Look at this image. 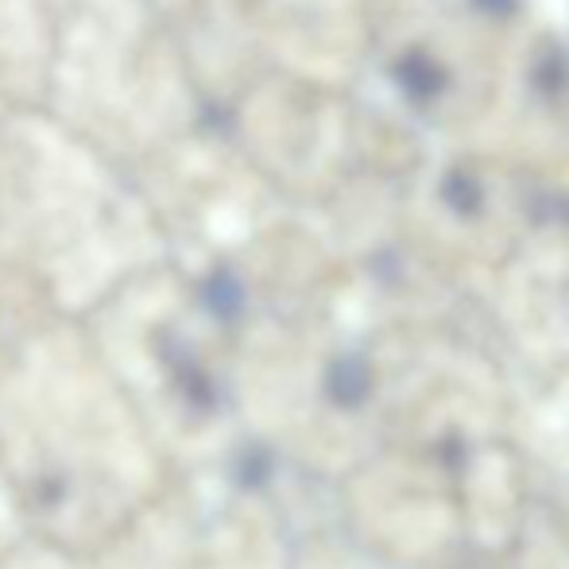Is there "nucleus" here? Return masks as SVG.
<instances>
[{
    "label": "nucleus",
    "instance_id": "nucleus-1",
    "mask_svg": "<svg viewBox=\"0 0 569 569\" xmlns=\"http://www.w3.org/2000/svg\"><path fill=\"white\" fill-rule=\"evenodd\" d=\"M399 82H403V90L411 93V98L427 101V98H435V93H442L446 70L438 67V62L430 59V54L411 51L403 62H399Z\"/></svg>",
    "mask_w": 569,
    "mask_h": 569
},
{
    "label": "nucleus",
    "instance_id": "nucleus-2",
    "mask_svg": "<svg viewBox=\"0 0 569 569\" xmlns=\"http://www.w3.org/2000/svg\"><path fill=\"white\" fill-rule=\"evenodd\" d=\"M446 198L457 206V210H477V202H480V190H477V182L469 179V174H450L446 179Z\"/></svg>",
    "mask_w": 569,
    "mask_h": 569
},
{
    "label": "nucleus",
    "instance_id": "nucleus-3",
    "mask_svg": "<svg viewBox=\"0 0 569 569\" xmlns=\"http://www.w3.org/2000/svg\"><path fill=\"white\" fill-rule=\"evenodd\" d=\"M472 4L480 8V12H492V16H503L516 8V0H472Z\"/></svg>",
    "mask_w": 569,
    "mask_h": 569
},
{
    "label": "nucleus",
    "instance_id": "nucleus-4",
    "mask_svg": "<svg viewBox=\"0 0 569 569\" xmlns=\"http://www.w3.org/2000/svg\"><path fill=\"white\" fill-rule=\"evenodd\" d=\"M28 569H62L59 562H31Z\"/></svg>",
    "mask_w": 569,
    "mask_h": 569
},
{
    "label": "nucleus",
    "instance_id": "nucleus-5",
    "mask_svg": "<svg viewBox=\"0 0 569 569\" xmlns=\"http://www.w3.org/2000/svg\"><path fill=\"white\" fill-rule=\"evenodd\" d=\"M0 523H4V496H0Z\"/></svg>",
    "mask_w": 569,
    "mask_h": 569
}]
</instances>
